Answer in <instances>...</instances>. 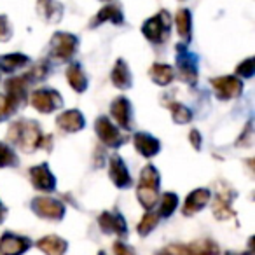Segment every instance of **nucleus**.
I'll return each mask as SVG.
<instances>
[{
    "mask_svg": "<svg viewBox=\"0 0 255 255\" xmlns=\"http://www.w3.org/2000/svg\"><path fill=\"white\" fill-rule=\"evenodd\" d=\"M7 138L12 143H19L23 152H33L42 142V135H40L39 124L33 121H18L12 123L9 128Z\"/></svg>",
    "mask_w": 255,
    "mask_h": 255,
    "instance_id": "obj_1",
    "label": "nucleus"
},
{
    "mask_svg": "<svg viewBox=\"0 0 255 255\" xmlns=\"http://www.w3.org/2000/svg\"><path fill=\"white\" fill-rule=\"evenodd\" d=\"M157 189H159V173L154 166H145L140 171V182L136 189L138 201L145 210H152L157 203Z\"/></svg>",
    "mask_w": 255,
    "mask_h": 255,
    "instance_id": "obj_2",
    "label": "nucleus"
},
{
    "mask_svg": "<svg viewBox=\"0 0 255 255\" xmlns=\"http://www.w3.org/2000/svg\"><path fill=\"white\" fill-rule=\"evenodd\" d=\"M219 245L212 240H196L187 245H168L156 255H217Z\"/></svg>",
    "mask_w": 255,
    "mask_h": 255,
    "instance_id": "obj_3",
    "label": "nucleus"
},
{
    "mask_svg": "<svg viewBox=\"0 0 255 255\" xmlns=\"http://www.w3.org/2000/svg\"><path fill=\"white\" fill-rule=\"evenodd\" d=\"M233 201H234V191L231 189V185L220 184L217 185L215 199H213V215L219 220H229L234 219V210H233Z\"/></svg>",
    "mask_w": 255,
    "mask_h": 255,
    "instance_id": "obj_4",
    "label": "nucleus"
},
{
    "mask_svg": "<svg viewBox=\"0 0 255 255\" xmlns=\"http://www.w3.org/2000/svg\"><path fill=\"white\" fill-rule=\"evenodd\" d=\"M170 23L171 18L168 16L166 11H161L159 14L152 16L150 19H147L142 26V32L150 42L154 44H159L166 39L168 35V28H170Z\"/></svg>",
    "mask_w": 255,
    "mask_h": 255,
    "instance_id": "obj_5",
    "label": "nucleus"
},
{
    "mask_svg": "<svg viewBox=\"0 0 255 255\" xmlns=\"http://www.w3.org/2000/svg\"><path fill=\"white\" fill-rule=\"evenodd\" d=\"M30 103L35 110L42 114H51L61 107V96L54 89H37L30 96Z\"/></svg>",
    "mask_w": 255,
    "mask_h": 255,
    "instance_id": "obj_6",
    "label": "nucleus"
},
{
    "mask_svg": "<svg viewBox=\"0 0 255 255\" xmlns=\"http://www.w3.org/2000/svg\"><path fill=\"white\" fill-rule=\"evenodd\" d=\"M75 49H77V39L72 33L58 32L51 39V51L53 56L60 61H68L74 56Z\"/></svg>",
    "mask_w": 255,
    "mask_h": 255,
    "instance_id": "obj_7",
    "label": "nucleus"
},
{
    "mask_svg": "<svg viewBox=\"0 0 255 255\" xmlns=\"http://www.w3.org/2000/svg\"><path fill=\"white\" fill-rule=\"evenodd\" d=\"M212 88L219 100L238 98L243 91V82L233 75H222V77L212 79Z\"/></svg>",
    "mask_w": 255,
    "mask_h": 255,
    "instance_id": "obj_8",
    "label": "nucleus"
},
{
    "mask_svg": "<svg viewBox=\"0 0 255 255\" xmlns=\"http://www.w3.org/2000/svg\"><path fill=\"white\" fill-rule=\"evenodd\" d=\"M32 210L35 215L49 220H60L65 213V206L53 198H35L32 201Z\"/></svg>",
    "mask_w": 255,
    "mask_h": 255,
    "instance_id": "obj_9",
    "label": "nucleus"
},
{
    "mask_svg": "<svg viewBox=\"0 0 255 255\" xmlns=\"http://www.w3.org/2000/svg\"><path fill=\"white\" fill-rule=\"evenodd\" d=\"M30 178H32L33 187L39 189V191L51 192L56 187V178L51 173L47 164H39V166L30 168Z\"/></svg>",
    "mask_w": 255,
    "mask_h": 255,
    "instance_id": "obj_10",
    "label": "nucleus"
},
{
    "mask_svg": "<svg viewBox=\"0 0 255 255\" xmlns=\"http://www.w3.org/2000/svg\"><path fill=\"white\" fill-rule=\"evenodd\" d=\"M30 240L23 236H16L12 233H5L0 238V254L2 255H23L30 248Z\"/></svg>",
    "mask_w": 255,
    "mask_h": 255,
    "instance_id": "obj_11",
    "label": "nucleus"
},
{
    "mask_svg": "<svg viewBox=\"0 0 255 255\" xmlns=\"http://www.w3.org/2000/svg\"><path fill=\"white\" fill-rule=\"evenodd\" d=\"M95 128H96V135L100 136V140H102L107 147H116L123 142V136H121L119 129H117L107 117H98Z\"/></svg>",
    "mask_w": 255,
    "mask_h": 255,
    "instance_id": "obj_12",
    "label": "nucleus"
},
{
    "mask_svg": "<svg viewBox=\"0 0 255 255\" xmlns=\"http://www.w3.org/2000/svg\"><path fill=\"white\" fill-rule=\"evenodd\" d=\"M109 173H110V178H112L116 187L124 189V187H129V185H131V175H129V171H128L124 161L121 159V156H117V154H114V156L110 157Z\"/></svg>",
    "mask_w": 255,
    "mask_h": 255,
    "instance_id": "obj_13",
    "label": "nucleus"
},
{
    "mask_svg": "<svg viewBox=\"0 0 255 255\" xmlns=\"http://www.w3.org/2000/svg\"><path fill=\"white\" fill-rule=\"evenodd\" d=\"M177 65H178V70H180L182 81L194 86L196 82H198V61H196V56H192V54H189V53H184L180 47Z\"/></svg>",
    "mask_w": 255,
    "mask_h": 255,
    "instance_id": "obj_14",
    "label": "nucleus"
},
{
    "mask_svg": "<svg viewBox=\"0 0 255 255\" xmlns=\"http://www.w3.org/2000/svg\"><path fill=\"white\" fill-rule=\"evenodd\" d=\"M100 229L107 234H117V236H124L126 234V220L123 219L121 213H110L103 212L98 217Z\"/></svg>",
    "mask_w": 255,
    "mask_h": 255,
    "instance_id": "obj_15",
    "label": "nucleus"
},
{
    "mask_svg": "<svg viewBox=\"0 0 255 255\" xmlns=\"http://www.w3.org/2000/svg\"><path fill=\"white\" fill-rule=\"evenodd\" d=\"M210 191L208 189H196L187 196L184 203V215H194L196 212L203 210L210 201Z\"/></svg>",
    "mask_w": 255,
    "mask_h": 255,
    "instance_id": "obj_16",
    "label": "nucleus"
},
{
    "mask_svg": "<svg viewBox=\"0 0 255 255\" xmlns=\"http://www.w3.org/2000/svg\"><path fill=\"white\" fill-rule=\"evenodd\" d=\"M58 126L67 133H74V131H81L84 128V117L79 110H67L63 112L56 121Z\"/></svg>",
    "mask_w": 255,
    "mask_h": 255,
    "instance_id": "obj_17",
    "label": "nucleus"
},
{
    "mask_svg": "<svg viewBox=\"0 0 255 255\" xmlns=\"http://www.w3.org/2000/svg\"><path fill=\"white\" fill-rule=\"evenodd\" d=\"M133 142H135L136 150H138L143 157L156 156V154L159 152V149H161L159 142H157L154 136L147 135V133H136L135 138H133Z\"/></svg>",
    "mask_w": 255,
    "mask_h": 255,
    "instance_id": "obj_18",
    "label": "nucleus"
},
{
    "mask_svg": "<svg viewBox=\"0 0 255 255\" xmlns=\"http://www.w3.org/2000/svg\"><path fill=\"white\" fill-rule=\"evenodd\" d=\"M129 103H128L126 98H116L110 105V114L116 119V123L119 124L124 129H129Z\"/></svg>",
    "mask_w": 255,
    "mask_h": 255,
    "instance_id": "obj_19",
    "label": "nucleus"
},
{
    "mask_svg": "<svg viewBox=\"0 0 255 255\" xmlns=\"http://www.w3.org/2000/svg\"><path fill=\"white\" fill-rule=\"evenodd\" d=\"M37 12L47 23H54L58 19H61L63 7L58 4L56 0H37Z\"/></svg>",
    "mask_w": 255,
    "mask_h": 255,
    "instance_id": "obj_20",
    "label": "nucleus"
},
{
    "mask_svg": "<svg viewBox=\"0 0 255 255\" xmlns=\"http://www.w3.org/2000/svg\"><path fill=\"white\" fill-rule=\"evenodd\" d=\"M123 19H124L123 11H121L119 5L109 4V5H105V7L100 9L98 14H96L95 19H93L91 26H96V25H100V23H105V21H112V23H116V25H121Z\"/></svg>",
    "mask_w": 255,
    "mask_h": 255,
    "instance_id": "obj_21",
    "label": "nucleus"
},
{
    "mask_svg": "<svg viewBox=\"0 0 255 255\" xmlns=\"http://www.w3.org/2000/svg\"><path fill=\"white\" fill-rule=\"evenodd\" d=\"M37 247L44 252L46 255H63L67 252V241L63 238H58V236H46L42 240H39Z\"/></svg>",
    "mask_w": 255,
    "mask_h": 255,
    "instance_id": "obj_22",
    "label": "nucleus"
},
{
    "mask_svg": "<svg viewBox=\"0 0 255 255\" xmlns=\"http://www.w3.org/2000/svg\"><path fill=\"white\" fill-rule=\"evenodd\" d=\"M112 82L119 89H126L131 86V74H129V68H128L124 60H117L116 67L112 70Z\"/></svg>",
    "mask_w": 255,
    "mask_h": 255,
    "instance_id": "obj_23",
    "label": "nucleus"
},
{
    "mask_svg": "<svg viewBox=\"0 0 255 255\" xmlns=\"http://www.w3.org/2000/svg\"><path fill=\"white\" fill-rule=\"evenodd\" d=\"M67 79H68V84L72 86V89H75L77 93L86 91V88H88V79H86L81 65L72 63L67 68Z\"/></svg>",
    "mask_w": 255,
    "mask_h": 255,
    "instance_id": "obj_24",
    "label": "nucleus"
},
{
    "mask_svg": "<svg viewBox=\"0 0 255 255\" xmlns=\"http://www.w3.org/2000/svg\"><path fill=\"white\" fill-rule=\"evenodd\" d=\"M173 77H175V72L170 65L156 63V65H152V68H150V79L159 86H168L171 81H173Z\"/></svg>",
    "mask_w": 255,
    "mask_h": 255,
    "instance_id": "obj_25",
    "label": "nucleus"
},
{
    "mask_svg": "<svg viewBox=\"0 0 255 255\" xmlns=\"http://www.w3.org/2000/svg\"><path fill=\"white\" fill-rule=\"evenodd\" d=\"M28 63V58L25 54H5V56H0V68L7 74L16 72L18 68L25 67Z\"/></svg>",
    "mask_w": 255,
    "mask_h": 255,
    "instance_id": "obj_26",
    "label": "nucleus"
},
{
    "mask_svg": "<svg viewBox=\"0 0 255 255\" xmlns=\"http://www.w3.org/2000/svg\"><path fill=\"white\" fill-rule=\"evenodd\" d=\"M175 21H177L178 35L184 40L191 39V12H189L187 9H180V11L177 12Z\"/></svg>",
    "mask_w": 255,
    "mask_h": 255,
    "instance_id": "obj_27",
    "label": "nucleus"
},
{
    "mask_svg": "<svg viewBox=\"0 0 255 255\" xmlns=\"http://www.w3.org/2000/svg\"><path fill=\"white\" fill-rule=\"evenodd\" d=\"M157 224H159V215H157L156 212H150V210H149V212L143 215V219L140 220L138 234H140V236H147V234H150L154 229H156Z\"/></svg>",
    "mask_w": 255,
    "mask_h": 255,
    "instance_id": "obj_28",
    "label": "nucleus"
},
{
    "mask_svg": "<svg viewBox=\"0 0 255 255\" xmlns=\"http://www.w3.org/2000/svg\"><path fill=\"white\" fill-rule=\"evenodd\" d=\"M168 107H170L171 117H173V121L177 124H187V123H191L192 114H191V110H189L185 105H182V103H170Z\"/></svg>",
    "mask_w": 255,
    "mask_h": 255,
    "instance_id": "obj_29",
    "label": "nucleus"
},
{
    "mask_svg": "<svg viewBox=\"0 0 255 255\" xmlns=\"http://www.w3.org/2000/svg\"><path fill=\"white\" fill-rule=\"evenodd\" d=\"M177 205H178L177 194H175V192H166V194L161 198V208H159L161 215H163V217H170L171 213L175 212Z\"/></svg>",
    "mask_w": 255,
    "mask_h": 255,
    "instance_id": "obj_30",
    "label": "nucleus"
},
{
    "mask_svg": "<svg viewBox=\"0 0 255 255\" xmlns=\"http://www.w3.org/2000/svg\"><path fill=\"white\" fill-rule=\"evenodd\" d=\"M16 163H18V159H16L14 152H12V150L9 149L7 145L0 143V168L14 166Z\"/></svg>",
    "mask_w": 255,
    "mask_h": 255,
    "instance_id": "obj_31",
    "label": "nucleus"
},
{
    "mask_svg": "<svg viewBox=\"0 0 255 255\" xmlns=\"http://www.w3.org/2000/svg\"><path fill=\"white\" fill-rule=\"evenodd\" d=\"M236 72L240 75H243V77H252V75H254V72H255V60H254V58H247L243 63L238 65Z\"/></svg>",
    "mask_w": 255,
    "mask_h": 255,
    "instance_id": "obj_32",
    "label": "nucleus"
},
{
    "mask_svg": "<svg viewBox=\"0 0 255 255\" xmlns=\"http://www.w3.org/2000/svg\"><path fill=\"white\" fill-rule=\"evenodd\" d=\"M12 35V28H11V23L5 16H0V42H4V40H9Z\"/></svg>",
    "mask_w": 255,
    "mask_h": 255,
    "instance_id": "obj_33",
    "label": "nucleus"
},
{
    "mask_svg": "<svg viewBox=\"0 0 255 255\" xmlns=\"http://www.w3.org/2000/svg\"><path fill=\"white\" fill-rule=\"evenodd\" d=\"M11 112H14L11 107V103H9L7 96L5 95H0V121L4 119V117H7Z\"/></svg>",
    "mask_w": 255,
    "mask_h": 255,
    "instance_id": "obj_34",
    "label": "nucleus"
},
{
    "mask_svg": "<svg viewBox=\"0 0 255 255\" xmlns=\"http://www.w3.org/2000/svg\"><path fill=\"white\" fill-rule=\"evenodd\" d=\"M250 143H252V123H248L247 128H245V133L238 138V145L248 147Z\"/></svg>",
    "mask_w": 255,
    "mask_h": 255,
    "instance_id": "obj_35",
    "label": "nucleus"
},
{
    "mask_svg": "<svg viewBox=\"0 0 255 255\" xmlns=\"http://www.w3.org/2000/svg\"><path fill=\"white\" fill-rule=\"evenodd\" d=\"M114 252H116V255H135L133 254V248L121 243V241H116V243H114Z\"/></svg>",
    "mask_w": 255,
    "mask_h": 255,
    "instance_id": "obj_36",
    "label": "nucleus"
},
{
    "mask_svg": "<svg viewBox=\"0 0 255 255\" xmlns=\"http://www.w3.org/2000/svg\"><path fill=\"white\" fill-rule=\"evenodd\" d=\"M189 140H191L192 147H194L196 150H199V149H201V135H199V131H198V129H192V131H191V135H189Z\"/></svg>",
    "mask_w": 255,
    "mask_h": 255,
    "instance_id": "obj_37",
    "label": "nucleus"
},
{
    "mask_svg": "<svg viewBox=\"0 0 255 255\" xmlns=\"http://www.w3.org/2000/svg\"><path fill=\"white\" fill-rule=\"evenodd\" d=\"M4 219V206H2V203H0V220Z\"/></svg>",
    "mask_w": 255,
    "mask_h": 255,
    "instance_id": "obj_38",
    "label": "nucleus"
},
{
    "mask_svg": "<svg viewBox=\"0 0 255 255\" xmlns=\"http://www.w3.org/2000/svg\"><path fill=\"white\" fill-rule=\"evenodd\" d=\"M226 255H240V254H233V252H229V254H226Z\"/></svg>",
    "mask_w": 255,
    "mask_h": 255,
    "instance_id": "obj_39",
    "label": "nucleus"
},
{
    "mask_svg": "<svg viewBox=\"0 0 255 255\" xmlns=\"http://www.w3.org/2000/svg\"><path fill=\"white\" fill-rule=\"evenodd\" d=\"M100 255H105V254H103V252H100Z\"/></svg>",
    "mask_w": 255,
    "mask_h": 255,
    "instance_id": "obj_40",
    "label": "nucleus"
}]
</instances>
